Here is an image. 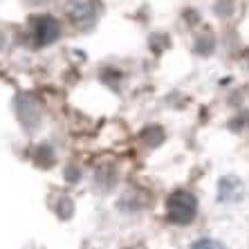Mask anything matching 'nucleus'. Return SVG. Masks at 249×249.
<instances>
[{
    "label": "nucleus",
    "instance_id": "1",
    "mask_svg": "<svg viewBox=\"0 0 249 249\" xmlns=\"http://www.w3.org/2000/svg\"><path fill=\"white\" fill-rule=\"evenodd\" d=\"M197 215V197L191 191H173L166 200V220L173 225H189Z\"/></svg>",
    "mask_w": 249,
    "mask_h": 249
},
{
    "label": "nucleus",
    "instance_id": "2",
    "mask_svg": "<svg viewBox=\"0 0 249 249\" xmlns=\"http://www.w3.org/2000/svg\"><path fill=\"white\" fill-rule=\"evenodd\" d=\"M68 16L79 27H90L97 18V7L92 0H72L68 5Z\"/></svg>",
    "mask_w": 249,
    "mask_h": 249
},
{
    "label": "nucleus",
    "instance_id": "3",
    "mask_svg": "<svg viewBox=\"0 0 249 249\" xmlns=\"http://www.w3.org/2000/svg\"><path fill=\"white\" fill-rule=\"evenodd\" d=\"M34 36H36V43H38V45H50V43H54L58 36H61V25H58V20L52 16L36 18Z\"/></svg>",
    "mask_w": 249,
    "mask_h": 249
},
{
    "label": "nucleus",
    "instance_id": "4",
    "mask_svg": "<svg viewBox=\"0 0 249 249\" xmlns=\"http://www.w3.org/2000/svg\"><path fill=\"white\" fill-rule=\"evenodd\" d=\"M243 197V182L233 178V175H225L218 182V200L220 202H238Z\"/></svg>",
    "mask_w": 249,
    "mask_h": 249
},
{
    "label": "nucleus",
    "instance_id": "5",
    "mask_svg": "<svg viewBox=\"0 0 249 249\" xmlns=\"http://www.w3.org/2000/svg\"><path fill=\"white\" fill-rule=\"evenodd\" d=\"M151 45L155 52H162V50H166L168 45H171V38H168L166 34H153L151 36Z\"/></svg>",
    "mask_w": 249,
    "mask_h": 249
},
{
    "label": "nucleus",
    "instance_id": "6",
    "mask_svg": "<svg viewBox=\"0 0 249 249\" xmlns=\"http://www.w3.org/2000/svg\"><path fill=\"white\" fill-rule=\"evenodd\" d=\"M162 137H164V133H162V128H157V126H153V128H146V133H144V139L148 142V144H160L162 142Z\"/></svg>",
    "mask_w": 249,
    "mask_h": 249
},
{
    "label": "nucleus",
    "instance_id": "7",
    "mask_svg": "<svg viewBox=\"0 0 249 249\" xmlns=\"http://www.w3.org/2000/svg\"><path fill=\"white\" fill-rule=\"evenodd\" d=\"M196 52H200V54H211V52H213V38H211L209 34H204V41H202V38H197Z\"/></svg>",
    "mask_w": 249,
    "mask_h": 249
},
{
    "label": "nucleus",
    "instance_id": "8",
    "mask_svg": "<svg viewBox=\"0 0 249 249\" xmlns=\"http://www.w3.org/2000/svg\"><path fill=\"white\" fill-rule=\"evenodd\" d=\"M191 249H225V247H222L218 240H211V238H202V240L193 243Z\"/></svg>",
    "mask_w": 249,
    "mask_h": 249
},
{
    "label": "nucleus",
    "instance_id": "9",
    "mask_svg": "<svg viewBox=\"0 0 249 249\" xmlns=\"http://www.w3.org/2000/svg\"><path fill=\"white\" fill-rule=\"evenodd\" d=\"M215 14H218V16H229V14H231V2H229V0H220V2H218V5H215Z\"/></svg>",
    "mask_w": 249,
    "mask_h": 249
}]
</instances>
